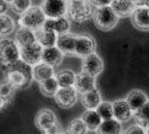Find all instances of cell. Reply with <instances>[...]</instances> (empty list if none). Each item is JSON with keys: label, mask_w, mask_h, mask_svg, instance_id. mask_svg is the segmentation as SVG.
Here are the masks:
<instances>
[{"label": "cell", "mask_w": 149, "mask_h": 134, "mask_svg": "<svg viewBox=\"0 0 149 134\" xmlns=\"http://www.w3.org/2000/svg\"><path fill=\"white\" fill-rule=\"evenodd\" d=\"M93 5L90 1H82V0H74L68 1V9L66 16L68 19L76 23H84L92 17Z\"/></svg>", "instance_id": "cell-1"}, {"label": "cell", "mask_w": 149, "mask_h": 134, "mask_svg": "<svg viewBox=\"0 0 149 134\" xmlns=\"http://www.w3.org/2000/svg\"><path fill=\"white\" fill-rule=\"evenodd\" d=\"M92 17L96 27L102 31L112 30L118 23V16L115 14L110 5L95 7L93 9Z\"/></svg>", "instance_id": "cell-2"}, {"label": "cell", "mask_w": 149, "mask_h": 134, "mask_svg": "<svg viewBox=\"0 0 149 134\" xmlns=\"http://www.w3.org/2000/svg\"><path fill=\"white\" fill-rule=\"evenodd\" d=\"M46 17L40 6H31L24 14L20 15L19 25L20 27L27 28L32 31H37L42 29Z\"/></svg>", "instance_id": "cell-3"}, {"label": "cell", "mask_w": 149, "mask_h": 134, "mask_svg": "<svg viewBox=\"0 0 149 134\" xmlns=\"http://www.w3.org/2000/svg\"><path fill=\"white\" fill-rule=\"evenodd\" d=\"M20 60V48L13 39H3L0 44V62L5 66Z\"/></svg>", "instance_id": "cell-4"}, {"label": "cell", "mask_w": 149, "mask_h": 134, "mask_svg": "<svg viewBox=\"0 0 149 134\" xmlns=\"http://www.w3.org/2000/svg\"><path fill=\"white\" fill-rule=\"evenodd\" d=\"M47 19H58L65 17L68 9V1L63 0H48L40 6Z\"/></svg>", "instance_id": "cell-5"}, {"label": "cell", "mask_w": 149, "mask_h": 134, "mask_svg": "<svg viewBox=\"0 0 149 134\" xmlns=\"http://www.w3.org/2000/svg\"><path fill=\"white\" fill-rule=\"evenodd\" d=\"M42 46L35 42L20 49V59L30 66H34L42 62Z\"/></svg>", "instance_id": "cell-6"}, {"label": "cell", "mask_w": 149, "mask_h": 134, "mask_svg": "<svg viewBox=\"0 0 149 134\" xmlns=\"http://www.w3.org/2000/svg\"><path fill=\"white\" fill-rule=\"evenodd\" d=\"M102 69H104V62L96 53H93L83 58L82 72L95 77L96 75L102 73Z\"/></svg>", "instance_id": "cell-7"}, {"label": "cell", "mask_w": 149, "mask_h": 134, "mask_svg": "<svg viewBox=\"0 0 149 134\" xmlns=\"http://www.w3.org/2000/svg\"><path fill=\"white\" fill-rule=\"evenodd\" d=\"M95 40L93 37L88 34L77 35L76 39V46H74V53L81 56L83 58L91 54L95 53Z\"/></svg>", "instance_id": "cell-8"}, {"label": "cell", "mask_w": 149, "mask_h": 134, "mask_svg": "<svg viewBox=\"0 0 149 134\" xmlns=\"http://www.w3.org/2000/svg\"><path fill=\"white\" fill-rule=\"evenodd\" d=\"M55 100L59 106L70 108L74 106L78 101V92L74 87L70 88H59L55 94Z\"/></svg>", "instance_id": "cell-9"}, {"label": "cell", "mask_w": 149, "mask_h": 134, "mask_svg": "<svg viewBox=\"0 0 149 134\" xmlns=\"http://www.w3.org/2000/svg\"><path fill=\"white\" fill-rule=\"evenodd\" d=\"M112 107H113V119L118 121L119 123L127 122L133 118L134 113L125 99H119L114 101L112 103Z\"/></svg>", "instance_id": "cell-10"}, {"label": "cell", "mask_w": 149, "mask_h": 134, "mask_svg": "<svg viewBox=\"0 0 149 134\" xmlns=\"http://www.w3.org/2000/svg\"><path fill=\"white\" fill-rule=\"evenodd\" d=\"M133 23L140 30H149V7L143 3L137 5L132 14Z\"/></svg>", "instance_id": "cell-11"}, {"label": "cell", "mask_w": 149, "mask_h": 134, "mask_svg": "<svg viewBox=\"0 0 149 134\" xmlns=\"http://www.w3.org/2000/svg\"><path fill=\"white\" fill-rule=\"evenodd\" d=\"M56 123H57V119H56L55 113L49 108L40 109L35 117V124L37 128L44 132L53 127Z\"/></svg>", "instance_id": "cell-12"}, {"label": "cell", "mask_w": 149, "mask_h": 134, "mask_svg": "<svg viewBox=\"0 0 149 134\" xmlns=\"http://www.w3.org/2000/svg\"><path fill=\"white\" fill-rule=\"evenodd\" d=\"M95 86V77L88 75L84 72H81V73L76 75L74 88L78 93L84 94V93H87L91 90H94V89H96Z\"/></svg>", "instance_id": "cell-13"}, {"label": "cell", "mask_w": 149, "mask_h": 134, "mask_svg": "<svg viewBox=\"0 0 149 134\" xmlns=\"http://www.w3.org/2000/svg\"><path fill=\"white\" fill-rule=\"evenodd\" d=\"M63 60V54L57 46H51V48H45L42 49V62L50 65L54 68L58 66Z\"/></svg>", "instance_id": "cell-14"}, {"label": "cell", "mask_w": 149, "mask_h": 134, "mask_svg": "<svg viewBox=\"0 0 149 134\" xmlns=\"http://www.w3.org/2000/svg\"><path fill=\"white\" fill-rule=\"evenodd\" d=\"M76 39H77V35L70 32L58 35L57 41H56V46L60 50L63 55L64 54H72L74 53Z\"/></svg>", "instance_id": "cell-15"}, {"label": "cell", "mask_w": 149, "mask_h": 134, "mask_svg": "<svg viewBox=\"0 0 149 134\" xmlns=\"http://www.w3.org/2000/svg\"><path fill=\"white\" fill-rule=\"evenodd\" d=\"M111 8L119 17H127L133 14L136 8V2L132 0H113L110 4Z\"/></svg>", "instance_id": "cell-16"}, {"label": "cell", "mask_w": 149, "mask_h": 134, "mask_svg": "<svg viewBox=\"0 0 149 134\" xmlns=\"http://www.w3.org/2000/svg\"><path fill=\"white\" fill-rule=\"evenodd\" d=\"M15 42L18 44L20 49L35 44L36 42L35 32L30 30V29H27V28L20 27L17 30L16 35H15Z\"/></svg>", "instance_id": "cell-17"}, {"label": "cell", "mask_w": 149, "mask_h": 134, "mask_svg": "<svg viewBox=\"0 0 149 134\" xmlns=\"http://www.w3.org/2000/svg\"><path fill=\"white\" fill-rule=\"evenodd\" d=\"M125 101L130 105V109L133 111V113H136L138 109H140L143 105L148 102V97L144 92L140 90H134L132 92L128 93L127 97H126Z\"/></svg>", "instance_id": "cell-18"}, {"label": "cell", "mask_w": 149, "mask_h": 134, "mask_svg": "<svg viewBox=\"0 0 149 134\" xmlns=\"http://www.w3.org/2000/svg\"><path fill=\"white\" fill-rule=\"evenodd\" d=\"M54 68L46 63L40 62L38 64L34 65L32 67V76L35 81L38 83L46 81V79L53 77L54 76Z\"/></svg>", "instance_id": "cell-19"}, {"label": "cell", "mask_w": 149, "mask_h": 134, "mask_svg": "<svg viewBox=\"0 0 149 134\" xmlns=\"http://www.w3.org/2000/svg\"><path fill=\"white\" fill-rule=\"evenodd\" d=\"M81 101L87 109L95 111V108L102 102L100 91L97 89H94V90H91L87 93H84L81 96Z\"/></svg>", "instance_id": "cell-20"}, {"label": "cell", "mask_w": 149, "mask_h": 134, "mask_svg": "<svg viewBox=\"0 0 149 134\" xmlns=\"http://www.w3.org/2000/svg\"><path fill=\"white\" fill-rule=\"evenodd\" d=\"M6 79L9 85L16 88H24L30 84V81L18 70H8L6 71Z\"/></svg>", "instance_id": "cell-21"}, {"label": "cell", "mask_w": 149, "mask_h": 134, "mask_svg": "<svg viewBox=\"0 0 149 134\" xmlns=\"http://www.w3.org/2000/svg\"><path fill=\"white\" fill-rule=\"evenodd\" d=\"M34 32L36 42L42 46V49L56 46V41H57L58 35L56 34L55 32H47V31H44L42 29L34 31Z\"/></svg>", "instance_id": "cell-22"}, {"label": "cell", "mask_w": 149, "mask_h": 134, "mask_svg": "<svg viewBox=\"0 0 149 134\" xmlns=\"http://www.w3.org/2000/svg\"><path fill=\"white\" fill-rule=\"evenodd\" d=\"M122 133V126L121 123L115 119L102 121L100 127L96 130V134H121Z\"/></svg>", "instance_id": "cell-23"}, {"label": "cell", "mask_w": 149, "mask_h": 134, "mask_svg": "<svg viewBox=\"0 0 149 134\" xmlns=\"http://www.w3.org/2000/svg\"><path fill=\"white\" fill-rule=\"evenodd\" d=\"M81 120L83 121L87 129L90 130V131H96L97 128L100 127V123L102 122V119L97 115V113L95 111H93V109H87L83 113Z\"/></svg>", "instance_id": "cell-24"}, {"label": "cell", "mask_w": 149, "mask_h": 134, "mask_svg": "<svg viewBox=\"0 0 149 134\" xmlns=\"http://www.w3.org/2000/svg\"><path fill=\"white\" fill-rule=\"evenodd\" d=\"M55 79L59 88H70L74 87L76 74L70 69H62L56 73Z\"/></svg>", "instance_id": "cell-25"}, {"label": "cell", "mask_w": 149, "mask_h": 134, "mask_svg": "<svg viewBox=\"0 0 149 134\" xmlns=\"http://www.w3.org/2000/svg\"><path fill=\"white\" fill-rule=\"evenodd\" d=\"M134 118L137 125L142 127L143 129L149 128V100L145 105H143L136 113H134Z\"/></svg>", "instance_id": "cell-26"}, {"label": "cell", "mask_w": 149, "mask_h": 134, "mask_svg": "<svg viewBox=\"0 0 149 134\" xmlns=\"http://www.w3.org/2000/svg\"><path fill=\"white\" fill-rule=\"evenodd\" d=\"M40 88L44 95L49 96V97H53V96H55L56 92L58 91L59 86L57 84L55 76H53V77H50V79L40 83Z\"/></svg>", "instance_id": "cell-27"}, {"label": "cell", "mask_w": 149, "mask_h": 134, "mask_svg": "<svg viewBox=\"0 0 149 134\" xmlns=\"http://www.w3.org/2000/svg\"><path fill=\"white\" fill-rule=\"evenodd\" d=\"M5 69H6V71H8V70H18V71L22 72V73H23L30 82H31V79H33L32 66L28 65L27 63L23 62L21 59L18 60L17 62L13 63V64L8 65V66H5Z\"/></svg>", "instance_id": "cell-28"}, {"label": "cell", "mask_w": 149, "mask_h": 134, "mask_svg": "<svg viewBox=\"0 0 149 134\" xmlns=\"http://www.w3.org/2000/svg\"><path fill=\"white\" fill-rule=\"evenodd\" d=\"M15 30V22L8 15H0V35L7 36Z\"/></svg>", "instance_id": "cell-29"}, {"label": "cell", "mask_w": 149, "mask_h": 134, "mask_svg": "<svg viewBox=\"0 0 149 134\" xmlns=\"http://www.w3.org/2000/svg\"><path fill=\"white\" fill-rule=\"evenodd\" d=\"M95 111L102 119V121H107L113 119V107L111 102H100L95 108Z\"/></svg>", "instance_id": "cell-30"}, {"label": "cell", "mask_w": 149, "mask_h": 134, "mask_svg": "<svg viewBox=\"0 0 149 134\" xmlns=\"http://www.w3.org/2000/svg\"><path fill=\"white\" fill-rule=\"evenodd\" d=\"M55 23H54V32L57 35L65 34L68 33L70 28V22L66 17H61L58 19H54Z\"/></svg>", "instance_id": "cell-31"}, {"label": "cell", "mask_w": 149, "mask_h": 134, "mask_svg": "<svg viewBox=\"0 0 149 134\" xmlns=\"http://www.w3.org/2000/svg\"><path fill=\"white\" fill-rule=\"evenodd\" d=\"M88 132V129L83 123L81 119H74L70 123L68 127V134H86Z\"/></svg>", "instance_id": "cell-32"}, {"label": "cell", "mask_w": 149, "mask_h": 134, "mask_svg": "<svg viewBox=\"0 0 149 134\" xmlns=\"http://www.w3.org/2000/svg\"><path fill=\"white\" fill-rule=\"evenodd\" d=\"M15 94V88L12 87L8 83L0 84V97L2 98L5 104L9 103L13 99Z\"/></svg>", "instance_id": "cell-33"}, {"label": "cell", "mask_w": 149, "mask_h": 134, "mask_svg": "<svg viewBox=\"0 0 149 134\" xmlns=\"http://www.w3.org/2000/svg\"><path fill=\"white\" fill-rule=\"evenodd\" d=\"M9 5L14 10V12L18 15H22L29 7H31V1H29V0H14V1L9 2Z\"/></svg>", "instance_id": "cell-34"}, {"label": "cell", "mask_w": 149, "mask_h": 134, "mask_svg": "<svg viewBox=\"0 0 149 134\" xmlns=\"http://www.w3.org/2000/svg\"><path fill=\"white\" fill-rule=\"evenodd\" d=\"M54 23H55L54 19H46L42 27V30L47 31V32H54Z\"/></svg>", "instance_id": "cell-35"}, {"label": "cell", "mask_w": 149, "mask_h": 134, "mask_svg": "<svg viewBox=\"0 0 149 134\" xmlns=\"http://www.w3.org/2000/svg\"><path fill=\"white\" fill-rule=\"evenodd\" d=\"M124 134H146V132H145V129H143L142 127H140L138 125H134L130 126Z\"/></svg>", "instance_id": "cell-36"}, {"label": "cell", "mask_w": 149, "mask_h": 134, "mask_svg": "<svg viewBox=\"0 0 149 134\" xmlns=\"http://www.w3.org/2000/svg\"><path fill=\"white\" fill-rule=\"evenodd\" d=\"M45 134H62V129H61L60 124L57 122L53 127L50 128L49 130H47Z\"/></svg>", "instance_id": "cell-37"}, {"label": "cell", "mask_w": 149, "mask_h": 134, "mask_svg": "<svg viewBox=\"0 0 149 134\" xmlns=\"http://www.w3.org/2000/svg\"><path fill=\"white\" fill-rule=\"evenodd\" d=\"M9 7L8 1H4V0H0V15H5L7 12V9Z\"/></svg>", "instance_id": "cell-38"}, {"label": "cell", "mask_w": 149, "mask_h": 134, "mask_svg": "<svg viewBox=\"0 0 149 134\" xmlns=\"http://www.w3.org/2000/svg\"><path fill=\"white\" fill-rule=\"evenodd\" d=\"M91 4H94L95 7H100V6H107V5L111 4L110 0H100V1H90Z\"/></svg>", "instance_id": "cell-39"}, {"label": "cell", "mask_w": 149, "mask_h": 134, "mask_svg": "<svg viewBox=\"0 0 149 134\" xmlns=\"http://www.w3.org/2000/svg\"><path fill=\"white\" fill-rule=\"evenodd\" d=\"M4 105H5V102L3 101V99L1 97H0V109L2 108V107H4Z\"/></svg>", "instance_id": "cell-40"}, {"label": "cell", "mask_w": 149, "mask_h": 134, "mask_svg": "<svg viewBox=\"0 0 149 134\" xmlns=\"http://www.w3.org/2000/svg\"><path fill=\"white\" fill-rule=\"evenodd\" d=\"M2 40H3V37L0 35V44H1V41H2Z\"/></svg>", "instance_id": "cell-41"}, {"label": "cell", "mask_w": 149, "mask_h": 134, "mask_svg": "<svg viewBox=\"0 0 149 134\" xmlns=\"http://www.w3.org/2000/svg\"><path fill=\"white\" fill-rule=\"evenodd\" d=\"M145 132H146V134H149V128H147V130Z\"/></svg>", "instance_id": "cell-42"}, {"label": "cell", "mask_w": 149, "mask_h": 134, "mask_svg": "<svg viewBox=\"0 0 149 134\" xmlns=\"http://www.w3.org/2000/svg\"><path fill=\"white\" fill-rule=\"evenodd\" d=\"M62 134H68V133H66V132H65V133H62Z\"/></svg>", "instance_id": "cell-43"}]
</instances>
